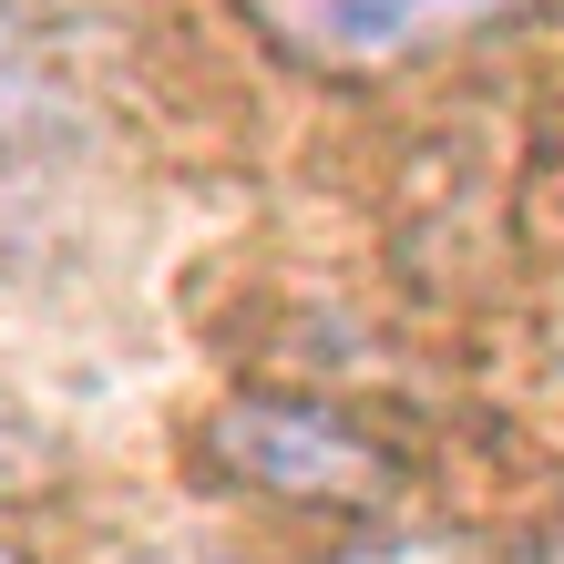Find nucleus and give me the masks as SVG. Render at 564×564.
<instances>
[{
  "instance_id": "1",
  "label": "nucleus",
  "mask_w": 564,
  "mask_h": 564,
  "mask_svg": "<svg viewBox=\"0 0 564 564\" xmlns=\"http://www.w3.org/2000/svg\"><path fill=\"white\" fill-rule=\"evenodd\" d=\"M206 452L226 462L237 482L278 492V503H380L390 482V452L359 431L349 411L328 401H278V390H257V401H226L206 421Z\"/></svg>"
},
{
  "instance_id": "2",
  "label": "nucleus",
  "mask_w": 564,
  "mask_h": 564,
  "mask_svg": "<svg viewBox=\"0 0 564 564\" xmlns=\"http://www.w3.org/2000/svg\"><path fill=\"white\" fill-rule=\"evenodd\" d=\"M257 11L318 62H401V52L452 42V31L503 21L513 0H257Z\"/></svg>"
},
{
  "instance_id": "3",
  "label": "nucleus",
  "mask_w": 564,
  "mask_h": 564,
  "mask_svg": "<svg viewBox=\"0 0 564 564\" xmlns=\"http://www.w3.org/2000/svg\"><path fill=\"white\" fill-rule=\"evenodd\" d=\"M52 473H62V442L21 401H0V492H42Z\"/></svg>"
},
{
  "instance_id": "4",
  "label": "nucleus",
  "mask_w": 564,
  "mask_h": 564,
  "mask_svg": "<svg viewBox=\"0 0 564 564\" xmlns=\"http://www.w3.org/2000/svg\"><path fill=\"white\" fill-rule=\"evenodd\" d=\"M123 564H226V554H206V544H134Z\"/></svg>"
},
{
  "instance_id": "5",
  "label": "nucleus",
  "mask_w": 564,
  "mask_h": 564,
  "mask_svg": "<svg viewBox=\"0 0 564 564\" xmlns=\"http://www.w3.org/2000/svg\"><path fill=\"white\" fill-rule=\"evenodd\" d=\"M339 564H452V554H411V544H380V554H339Z\"/></svg>"
},
{
  "instance_id": "6",
  "label": "nucleus",
  "mask_w": 564,
  "mask_h": 564,
  "mask_svg": "<svg viewBox=\"0 0 564 564\" xmlns=\"http://www.w3.org/2000/svg\"><path fill=\"white\" fill-rule=\"evenodd\" d=\"M513 564H564V544H523V554H513Z\"/></svg>"
},
{
  "instance_id": "7",
  "label": "nucleus",
  "mask_w": 564,
  "mask_h": 564,
  "mask_svg": "<svg viewBox=\"0 0 564 564\" xmlns=\"http://www.w3.org/2000/svg\"><path fill=\"white\" fill-rule=\"evenodd\" d=\"M0 564H31V554H11V544H0Z\"/></svg>"
}]
</instances>
